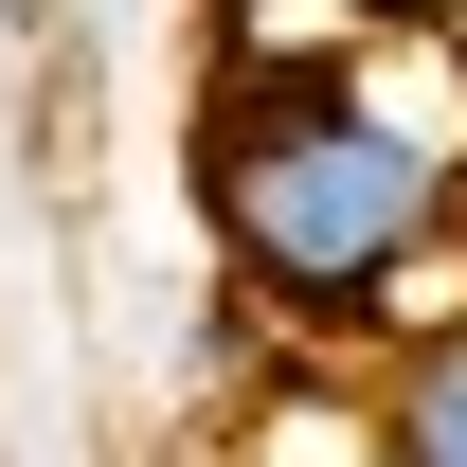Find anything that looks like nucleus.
<instances>
[{
	"instance_id": "obj_1",
	"label": "nucleus",
	"mask_w": 467,
	"mask_h": 467,
	"mask_svg": "<svg viewBox=\"0 0 467 467\" xmlns=\"http://www.w3.org/2000/svg\"><path fill=\"white\" fill-rule=\"evenodd\" d=\"M198 216L252 324L396 342L467 216V36H288L234 0L198 90Z\"/></svg>"
},
{
	"instance_id": "obj_2",
	"label": "nucleus",
	"mask_w": 467,
	"mask_h": 467,
	"mask_svg": "<svg viewBox=\"0 0 467 467\" xmlns=\"http://www.w3.org/2000/svg\"><path fill=\"white\" fill-rule=\"evenodd\" d=\"M378 467H467V306L396 324V359H378Z\"/></svg>"
},
{
	"instance_id": "obj_3",
	"label": "nucleus",
	"mask_w": 467,
	"mask_h": 467,
	"mask_svg": "<svg viewBox=\"0 0 467 467\" xmlns=\"http://www.w3.org/2000/svg\"><path fill=\"white\" fill-rule=\"evenodd\" d=\"M324 18H359V36H450L467 0H324Z\"/></svg>"
},
{
	"instance_id": "obj_4",
	"label": "nucleus",
	"mask_w": 467,
	"mask_h": 467,
	"mask_svg": "<svg viewBox=\"0 0 467 467\" xmlns=\"http://www.w3.org/2000/svg\"><path fill=\"white\" fill-rule=\"evenodd\" d=\"M359 467H378V450H359Z\"/></svg>"
}]
</instances>
